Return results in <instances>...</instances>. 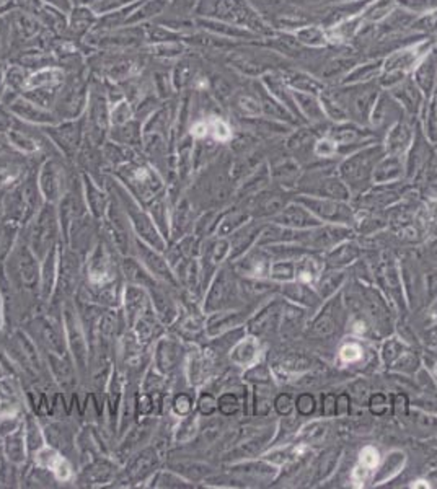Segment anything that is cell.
<instances>
[{
    "label": "cell",
    "mask_w": 437,
    "mask_h": 489,
    "mask_svg": "<svg viewBox=\"0 0 437 489\" xmlns=\"http://www.w3.org/2000/svg\"><path fill=\"white\" fill-rule=\"evenodd\" d=\"M341 356L344 361H356V359L360 357V351L356 346H346L341 351Z\"/></svg>",
    "instance_id": "cell-6"
},
{
    "label": "cell",
    "mask_w": 437,
    "mask_h": 489,
    "mask_svg": "<svg viewBox=\"0 0 437 489\" xmlns=\"http://www.w3.org/2000/svg\"><path fill=\"white\" fill-rule=\"evenodd\" d=\"M54 472H56L57 478H59V479H67V478L70 476V470H69V466H67V463H65L64 460L59 461V465H57L56 468H54Z\"/></svg>",
    "instance_id": "cell-7"
},
{
    "label": "cell",
    "mask_w": 437,
    "mask_h": 489,
    "mask_svg": "<svg viewBox=\"0 0 437 489\" xmlns=\"http://www.w3.org/2000/svg\"><path fill=\"white\" fill-rule=\"evenodd\" d=\"M377 461H378L377 450H374L371 447L364 448L362 454H360V463H362L365 468H372V466L377 465Z\"/></svg>",
    "instance_id": "cell-4"
},
{
    "label": "cell",
    "mask_w": 437,
    "mask_h": 489,
    "mask_svg": "<svg viewBox=\"0 0 437 489\" xmlns=\"http://www.w3.org/2000/svg\"><path fill=\"white\" fill-rule=\"evenodd\" d=\"M62 77V72L59 69H46V70H41L38 74L31 75L28 82L25 83V88H34V87H39V85H47V83H56L54 80L59 82V79Z\"/></svg>",
    "instance_id": "cell-1"
},
{
    "label": "cell",
    "mask_w": 437,
    "mask_h": 489,
    "mask_svg": "<svg viewBox=\"0 0 437 489\" xmlns=\"http://www.w3.org/2000/svg\"><path fill=\"white\" fill-rule=\"evenodd\" d=\"M298 408H300L302 412H310L313 410V400H312L309 394H304V396H300V400H298Z\"/></svg>",
    "instance_id": "cell-8"
},
{
    "label": "cell",
    "mask_w": 437,
    "mask_h": 489,
    "mask_svg": "<svg viewBox=\"0 0 437 489\" xmlns=\"http://www.w3.org/2000/svg\"><path fill=\"white\" fill-rule=\"evenodd\" d=\"M276 408H278V411L281 412V414H287L289 411H291V398L287 396V394H282V396H279L278 398V401H276Z\"/></svg>",
    "instance_id": "cell-5"
},
{
    "label": "cell",
    "mask_w": 437,
    "mask_h": 489,
    "mask_svg": "<svg viewBox=\"0 0 437 489\" xmlns=\"http://www.w3.org/2000/svg\"><path fill=\"white\" fill-rule=\"evenodd\" d=\"M191 132H193V136H194V137H203V136H206V134H207V124H206V123H198V124H194V126H193V129H191Z\"/></svg>",
    "instance_id": "cell-9"
},
{
    "label": "cell",
    "mask_w": 437,
    "mask_h": 489,
    "mask_svg": "<svg viewBox=\"0 0 437 489\" xmlns=\"http://www.w3.org/2000/svg\"><path fill=\"white\" fill-rule=\"evenodd\" d=\"M211 124H212V131H214L216 139H218V141H227V139H230V129L224 121L212 119Z\"/></svg>",
    "instance_id": "cell-3"
},
{
    "label": "cell",
    "mask_w": 437,
    "mask_h": 489,
    "mask_svg": "<svg viewBox=\"0 0 437 489\" xmlns=\"http://www.w3.org/2000/svg\"><path fill=\"white\" fill-rule=\"evenodd\" d=\"M62 458L59 455L56 454V452H52V450H49V448H44L43 452H39L38 454V461H39V465H43V466H47V468H51V470H54L57 465H59V461Z\"/></svg>",
    "instance_id": "cell-2"
}]
</instances>
